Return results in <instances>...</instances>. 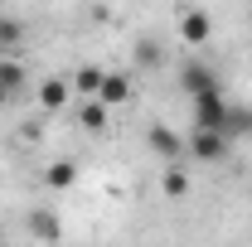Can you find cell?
<instances>
[{
  "mask_svg": "<svg viewBox=\"0 0 252 247\" xmlns=\"http://www.w3.org/2000/svg\"><path fill=\"white\" fill-rule=\"evenodd\" d=\"M194 126H209V131H223L228 126V102H223L219 88H209V93H194Z\"/></svg>",
  "mask_w": 252,
  "mask_h": 247,
  "instance_id": "cell-1",
  "label": "cell"
},
{
  "mask_svg": "<svg viewBox=\"0 0 252 247\" xmlns=\"http://www.w3.org/2000/svg\"><path fill=\"white\" fill-rule=\"evenodd\" d=\"M185 151L194 160H223L228 155V131H209V126H194V136L185 141Z\"/></svg>",
  "mask_w": 252,
  "mask_h": 247,
  "instance_id": "cell-2",
  "label": "cell"
},
{
  "mask_svg": "<svg viewBox=\"0 0 252 247\" xmlns=\"http://www.w3.org/2000/svg\"><path fill=\"white\" fill-rule=\"evenodd\" d=\"M146 141H151V151H156L160 160H180V155H185V136H180V131H170V126H151V136H146Z\"/></svg>",
  "mask_w": 252,
  "mask_h": 247,
  "instance_id": "cell-3",
  "label": "cell"
},
{
  "mask_svg": "<svg viewBox=\"0 0 252 247\" xmlns=\"http://www.w3.org/2000/svg\"><path fill=\"white\" fill-rule=\"evenodd\" d=\"M209 34H214L209 10H185V15H180V39H185V44H204Z\"/></svg>",
  "mask_w": 252,
  "mask_h": 247,
  "instance_id": "cell-4",
  "label": "cell"
},
{
  "mask_svg": "<svg viewBox=\"0 0 252 247\" xmlns=\"http://www.w3.org/2000/svg\"><path fill=\"white\" fill-rule=\"evenodd\" d=\"M68 93H73V83L44 78V83H39V107H44V112H63V107H68Z\"/></svg>",
  "mask_w": 252,
  "mask_h": 247,
  "instance_id": "cell-5",
  "label": "cell"
},
{
  "mask_svg": "<svg viewBox=\"0 0 252 247\" xmlns=\"http://www.w3.org/2000/svg\"><path fill=\"white\" fill-rule=\"evenodd\" d=\"M102 83H107V68H102V63H83V68L73 73V93H83V97H97Z\"/></svg>",
  "mask_w": 252,
  "mask_h": 247,
  "instance_id": "cell-6",
  "label": "cell"
},
{
  "mask_svg": "<svg viewBox=\"0 0 252 247\" xmlns=\"http://www.w3.org/2000/svg\"><path fill=\"white\" fill-rule=\"evenodd\" d=\"M126 97H131V78H126V73H107V83H102L97 102H107V107H122Z\"/></svg>",
  "mask_w": 252,
  "mask_h": 247,
  "instance_id": "cell-7",
  "label": "cell"
},
{
  "mask_svg": "<svg viewBox=\"0 0 252 247\" xmlns=\"http://www.w3.org/2000/svg\"><path fill=\"white\" fill-rule=\"evenodd\" d=\"M107 117H112V107H107V102H97V97H88V102L78 107V126H83V131H102Z\"/></svg>",
  "mask_w": 252,
  "mask_h": 247,
  "instance_id": "cell-8",
  "label": "cell"
},
{
  "mask_svg": "<svg viewBox=\"0 0 252 247\" xmlns=\"http://www.w3.org/2000/svg\"><path fill=\"white\" fill-rule=\"evenodd\" d=\"M180 88H185L189 97H194V93H209V88H214V73H209V68H199V63H185Z\"/></svg>",
  "mask_w": 252,
  "mask_h": 247,
  "instance_id": "cell-9",
  "label": "cell"
},
{
  "mask_svg": "<svg viewBox=\"0 0 252 247\" xmlns=\"http://www.w3.org/2000/svg\"><path fill=\"white\" fill-rule=\"evenodd\" d=\"M73 180H78V165H73V160H54V165L44 170V185L49 189H73Z\"/></svg>",
  "mask_w": 252,
  "mask_h": 247,
  "instance_id": "cell-10",
  "label": "cell"
},
{
  "mask_svg": "<svg viewBox=\"0 0 252 247\" xmlns=\"http://www.w3.org/2000/svg\"><path fill=\"white\" fill-rule=\"evenodd\" d=\"M20 83H25V68H20V63H10V59H0V88L15 97V93H20Z\"/></svg>",
  "mask_w": 252,
  "mask_h": 247,
  "instance_id": "cell-11",
  "label": "cell"
},
{
  "mask_svg": "<svg viewBox=\"0 0 252 247\" xmlns=\"http://www.w3.org/2000/svg\"><path fill=\"white\" fill-rule=\"evenodd\" d=\"M160 189H165L170 199H185V194H189V175H185V170H165V180H160Z\"/></svg>",
  "mask_w": 252,
  "mask_h": 247,
  "instance_id": "cell-12",
  "label": "cell"
},
{
  "mask_svg": "<svg viewBox=\"0 0 252 247\" xmlns=\"http://www.w3.org/2000/svg\"><path fill=\"white\" fill-rule=\"evenodd\" d=\"M34 238H49V243H54V238H59V218L54 214H34Z\"/></svg>",
  "mask_w": 252,
  "mask_h": 247,
  "instance_id": "cell-13",
  "label": "cell"
},
{
  "mask_svg": "<svg viewBox=\"0 0 252 247\" xmlns=\"http://www.w3.org/2000/svg\"><path fill=\"white\" fill-rule=\"evenodd\" d=\"M20 34H25V25H20V20H0V44H15Z\"/></svg>",
  "mask_w": 252,
  "mask_h": 247,
  "instance_id": "cell-14",
  "label": "cell"
}]
</instances>
